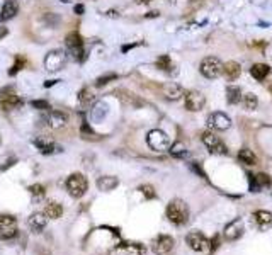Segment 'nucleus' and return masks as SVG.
Masks as SVG:
<instances>
[{
	"instance_id": "nucleus-1",
	"label": "nucleus",
	"mask_w": 272,
	"mask_h": 255,
	"mask_svg": "<svg viewBox=\"0 0 272 255\" xmlns=\"http://www.w3.org/2000/svg\"><path fill=\"white\" fill-rule=\"evenodd\" d=\"M167 218L170 223L182 227L189 221V206L182 201V199H172L167 204Z\"/></svg>"
},
{
	"instance_id": "nucleus-2",
	"label": "nucleus",
	"mask_w": 272,
	"mask_h": 255,
	"mask_svg": "<svg viewBox=\"0 0 272 255\" xmlns=\"http://www.w3.org/2000/svg\"><path fill=\"white\" fill-rule=\"evenodd\" d=\"M65 44H67V50H68L67 55H72L73 60L77 61L85 60L87 55H85V48H83V39L79 32L77 31L68 32L67 38H65Z\"/></svg>"
},
{
	"instance_id": "nucleus-3",
	"label": "nucleus",
	"mask_w": 272,
	"mask_h": 255,
	"mask_svg": "<svg viewBox=\"0 0 272 255\" xmlns=\"http://www.w3.org/2000/svg\"><path fill=\"white\" fill-rule=\"evenodd\" d=\"M65 187H67L68 194L72 196V198H82V196H85L87 189H89V182H87V177L83 175V173H72V175H68L67 182H65Z\"/></svg>"
},
{
	"instance_id": "nucleus-4",
	"label": "nucleus",
	"mask_w": 272,
	"mask_h": 255,
	"mask_svg": "<svg viewBox=\"0 0 272 255\" xmlns=\"http://www.w3.org/2000/svg\"><path fill=\"white\" fill-rule=\"evenodd\" d=\"M67 61H68L67 51H63V50H51V51H48L46 57H45V68L50 73H56V72H60V70L65 68Z\"/></svg>"
},
{
	"instance_id": "nucleus-5",
	"label": "nucleus",
	"mask_w": 272,
	"mask_h": 255,
	"mask_svg": "<svg viewBox=\"0 0 272 255\" xmlns=\"http://www.w3.org/2000/svg\"><path fill=\"white\" fill-rule=\"evenodd\" d=\"M146 143H148V146L153 151H165L170 148V138L162 129H152L146 135Z\"/></svg>"
},
{
	"instance_id": "nucleus-6",
	"label": "nucleus",
	"mask_w": 272,
	"mask_h": 255,
	"mask_svg": "<svg viewBox=\"0 0 272 255\" xmlns=\"http://www.w3.org/2000/svg\"><path fill=\"white\" fill-rule=\"evenodd\" d=\"M199 72L201 75L206 77V79L213 80V79H218L219 75L223 73V63L219 58H215V57H208L201 61L199 65Z\"/></svg>"
},
{
	"instance_id": "nucleus-7",
	"label": "nucleus",
	"mask_w": 272,
	"mask_h": 255,
	"mask_svg": "<svg viewBox=\"0 0 272 255\" xmlns=\"http://www.w3.org/2000/svg\"><path fill=\"white\" fill-rule=\"evenodd\" d=\"M39 121H41L45 128L58 129V128L65 126V124L68 123V114L67 113H61V111L48 109V111H45V114L39 117Z\"/></svg>"
},
{
	"instance_id": "nucleus-8",
	"label": "nucleus",
	"mask_w": 272,
	"mask_h": 255,
	"mask_svg": "<svg viewBox=\"0 0 272 255\" xmlns=\"http://www.w3.org/2000/svg\"><path fill=\"white\" fill-rule=\"evenodd\" d=\"M201 140H203V143L206 145V148L211 151L213 155H226L228 153L226 145L221 142V138H219V136L215 135V133L204 131L203 136H201Z\"/></svg>"
},
{
	"instance_id": "nucleus-9",
	"label": "nucleus",
	"mask_w": 272,
	"mask_h": 255,
	"mask_svg": "<svg viewBox=\"0 0 272 255\" xmlns=\"http://www.w3.org/2000/svg\"><path fill=\"white\" fill-rule=\"evenodd\" d=\"M184 104H186L187 111L199 113V111H203L206 106V97L199 90H189L184 94Z\"/></svg>"
},
{
	"instance_id": "nucleus-10",
	"label": "nucleus",
	"mask_w": 272,
	"mask_h": 255,
	"mask_svg": "<svg viewBox=\"0 0 272 255\" xmlns=\"http://www.w3.org/2000/svg\"><path fill=\"white\" fill-rule=\"evenodd\" d=\"M17 235V220L10 214H0V240H10Z\"/></svg>"
},
{
	"instance_id": "nucleus-11",
	"label": "nucleus",
	"mask_w": 272,
	"mask_h": 255,
	"mask_svg": "<svg viewBox=\"0 0 272 255\" xmlns=\"http://www.w3.org/2000/svg\"><path fill=\"white\" fill-rule=\"evenodd\" d=\"M23 104H24L23 99L14 92V88H3L0 92V106H2V109L14 111V109H19Z\"/></svg>"
},
{
	"instance_id": "nucleus-12",
	"label": "nucleus",
	"mask_w": 272,
	"mask_h": 255,
	"mask_svg": "<svg viewBox=\"0 0 272 255\" xmlns=\"http://www.w3.org/2000/svg\"><path fill=\"white\" fill-rule=\"evenodd\" d=\"M186 242L194 252H206L209 249V240L201 233V231H190L186 236Z\"/></svg>"
},
{
	"instance_id": "nucleus-13",
	"label": "nucleus",
	"mask_w": 272,
	"mask_h": 255,
	"mask_svg": "<svg viewBox=\"0 0 272 255\" xmlns=\"http://www.w3.org/2000/svg\"><path fill=\"white\" fill-rule=\"evenodd\" d=\"M174 243L175 242L170 235H159L152 242V250H153V254H157V255L168 254L172 249H174Z\"/></svg>"
},
{
	"instance_id": "nucleus-14",
	"label": "nucleus",
	"mask_w": 272,
	"mask_h": 255,
	"mask_svg": "<svg viewBox=\"0 0 272 255\" xmlns=\"http://www.w3.org/2000/svg\"><path fill=\"white\" fill-rule=\"evenodd\" d=\"M208 126L213 129H218V131H226V129L231 128V119L225 113H213L208 117Z\"/></svg>"
},
{
	"instance_id": "nucleus-15",
	"label": "nucleus",
	"mask_w": 272,
	"mask_h": 255,
	"mask_svg": "<svg viewBox=\"0 0 272 255\" xmlns=\"http://www.w3.org/2000/svg\"><path fill=\"white\" fill-rule=\"evenodd\" d=\"M244 233H245L244 221H242V220H233L231 223L226 225L225 231H223V236H225L228 242H235V240H238Z\"/></svg>"
},
{
	"instance_id": "nucleus-16",
	"label": "nucleus",
	"mask_w": 272,
	"mask_h": 255,
	"mask_svg": "<svg viewBox=\"0 0 272 255\" xmlns=\"http://www.w3.org/2000/svg\"><path fill=\"white\" fill-rule=\"evenodd\" d=\"M32 145L41 151L43 155H54V153H60V151L63 150L60 145H56V143L51 142V140H48V138H36L34 142H32Z\"/></svg>"
},
{
	"instance_id": "nucleus-17",
	"label": "nucleus",
	"mask_w": 272,
	"mask_h": 255,
	"mask_svg": "<svg viewBox=\"0 0 272 255\" xmlns=\"http://www.w3.org/2000/svg\"><path fill=\"white\" fill-rule=\"evenodd\" d=\"M250 191L252 192H259L264 187H269L271 186V177L267 173H250Z\"/></svg>"
},
{
	"instance_id": "nucleus-18",
	"label": "nucleus",
	"mask_w": 272,
	"mask_h": 255,
	"mask_svg": "<svg viewBox=\"0 0 272 255\" xmlns=\"http://www.w3.org/2000/svg\"><path fill=\"white\" fill-rule=\"evenodd\" d=\"M253 221H255L257 228L260 231H266L272 227V213L266 211V209H260V211L253 213Z\"/></svg>"
},
{
	"instance_id": "nucleus-19",
	"label": "nucleus",
	"mask_w": 272,
	"mask_h": 255,
	"mask_svg": "<svg viewBox=\"0 0 272 255\" xmlns=\"http://www.w3.org/2000/svg\"><path fill=\"white\" fill-rule=\"evenodd\" d=\"M19 12V2L17 0H7L2 5V12H0V21H10L17 16Z\"/></svg>"
},
{
	"instance_id": "nucleus-20",
	"label": "nucleus",
	"mask_w": 272,
	"mask_h": 255,
	"mask_svg": "<svg viewBox=\"0 0 272 255\" xmlns=\"http://www.w3.org/2000/svg\"><path fill=\"white\" fill-rule=\"evenodd\" d=\"M162 92H163V97L168 101H179L184 95V88L177 84H165L162 87Z\"/></svg>"
},
{
	"instance_id": "nucleus-21",
	"label": "nucleus",
	"mask_w": 272,
	"mask_h": 255,
	"mask_svg": "<svg viewBox=\"0 0 272 255\" xmlns=\"http://www.w3.org/2000/svg\"><path fill=\"white\" fill-rule=\"evenodd\" d=\"M46 223H48V218L43 213H34L29 218V228H31L34 233H41V231L45 230Z\"/></svg>"
},
{
	"instance_id": "nucleus-22",
	"label": "nucleus",
	"mask_w": 272,
	"mask_h": 255,
	"mask_svg": "<svg viewBox=\"0 0 272 255\" xmlns=\"http://www.w3.org/2000/svg\"><path fill=\"white\" fill-rule=\"evenodd\" d=\"M240 73H242V68L237 61H228V63L223 65V75H225L226 80H230V82L237 80L238 77H240Z\"/></svg>"
},
{
	"instance_id": "nucleus-23",
	"label": "nucleus",
	"mask_w": 272,
	"mask_h": 255,
	"mask_svg": "<svg viewBox=\"0 0 272 255\" xmlns=\"http://www.w3.org/2000/svg\"><path fill=\"white\" fill-rule=\"evenodd\" d=\"M119 186V179L114 175H102L97 179V187L99 191H112L114 187Z\"/></svg>"
},
{
	"instance_id": "nucleus-24",
	"label": "nucleus",
	"mask_w": 272,
	"mask_h": 255,
	"mask_svg": "<svg viewBox=\"0 0 272 255\" xmlns=\"http://www.w3.org/2000/svg\"><path fill=\"white\" fill-rule=\"evenodd\" d=\"M43 214H45L46 218H50V220H58V218L63 214V206H61L60 202H56V201H51V202H48L46 204Z\"/></svg>"
},
{
	"instance_id": "nucleus-25",
	"label": "nucleus",
	"mask_w": 272,
	"mask_h": 255,
	"mask_svg": "<svg viewBox=\"0 0 272 255\" xmlns=\"http://www.w3.org/2000/svg\"><path fill=\"white\" fill-rule=\"evenodd\" d=\"M242 95H244V92H242V88L237 87V85H230V87L226 88V101H228V104H240Z\"/></svg>"
},
{
	"instance_id": "nucleus-26",
	"label": "nucleus",
	"mask_w": 272,
	"mask_h": 255,
	"mask_svg": "<svg viewBox=\"0 0 272 255\" xmlns=\"http://www.w3.org/2000/svg\"><path fill=\"white\" fill-rule=\"evenodd\" d=\"M250 73H252V77L255 80H264L271 73V68L266 63H255L250 68Z\"/></svg>"
},
{
	"instance_id": "nucleus-27",
	"label": "nucleus",
	"mask_w": 272,
	"mask_h": 255,
	"mask_svg": "<svg viewBox=\"0 0 272 255\" xmlns=\"http://www.w3.org/2000/svg\"><path fill=\"white\" fill-rule=\"evenodd\" d=\"M121 252H123V255H143L145 247L141 243H123Z\"/></svg>"
},
{
	"instance_id": "nucleus-28",
	"label": "nucleus",
	"mask_w": 272,
	"mask_h": 255,
	"mask_svg": "<svg viewBox=\"0 0 272 255\" xmlns=\"http://www.w3.org/2000/svg\"><path fill=\"white\" fill-rule=\"evenodd\" d=\"M240 102H242V106H244L245 111H255L257 107H259V101H257L255 94H252V92L242 95V101Z\"/></svg>"
},
{
	"instance_id": "nucleus-29",
	"label": "nucleus",
	"mask_w": 272,
	"mask_h": 255,
	"mask_svg": "<svg viewBox=\"0 0 272 255\" xmlns=\"http://www.w3.org/2000/svg\"><path fill=\"white\" fill-rule=\"evenodd\" d=\"M238 160L245 165H255L257 164V157L250 148H242L238 151Z\"/></svg>"
},
{
	"instance_id": "nucleus-30",
	"label": "nucleus",
	"mask_w": 272,
	"mask_h": 255,
	"mask_svg": "<svg viewBox=\"0 0 272 255\" xmlns=\"http://www.w3.org/2000/svg\"><path fill=\"white\" fill-rule=\"evenodd\" d=\"M94 101H95V95H94V92L90 90V87H83L82 90L79 92V102L83 107H89Z\"/></svg>"
},
{
	"instance_id": "nucleus-31",
	"label": "nucleus",
	"mask_w": 272,
	"mask_h": 255,
	"mask_svg": "<svg viewBox=\"0 0 272 255\" xmlns=\"http://www.w3.org/2000/svg\"><path fill=\"white\" fill-rule=\"evenodd\" d=\"M168 151H170V155L175 158H184L187 155V148L182 142H177V143H174V145H170Z\"/></svg>"
},
{
	"instance_id": "nucleus-32",
	"label": "nucleus",
	"mask_w": 272,
	"mask_h": 255,
	"mask_svg": "<svg viewBox=\"0 0 272 255\" xmlns=\"http://www.w3.org/2000/svg\"><path fill=\"white\" fill-rule=\"evenodd\" d=\"M106 114H108V104H106V102H97L94 109H92V119L101 121Z\"/></svg>"
},
{
	"instance_id": "nucleus-33",
	"label": "nucleus",
	"mask_w": 272,
	"mask_h": 255,
	"mask_svg": "<svg viewBox=\"0 0 272 255\" xmlns=\"http://www.w3.org/2000/svg\"><path fill=\"white\" fill-rule=\"evenodd\" d=\"M157 68H159V70H163V72H167V73H172L174 63H172V60L167 57V55H162L159 60H157Z\"/></svg>"
},
{
	"instance_id": "nucleus-34",
	"label": "nucleus",
	"mask_w": 272,
	"mask_h": 255,
	"mask_svg": "<svg viewBox=\"0 0 272 255\" xmlns=\"http://www.w3.org/2000/svg\"><path fill=\"white\" fill-rule=\"evenodd\" d=\"M116 94L119 95V99L124 102V104H139L138 99H136L133 94H130V92H126V90H117Z\"/></svg>"
},
{
	"instance_id": "nucleus-35",
	"label": "nucleus",
	"mask_w": 272,
	"mask_h": 255,
	"mask_svg": "<svg viewBox=\"0 0 272 255\" xmlns=\"http://www.w3.org/2000/svg\"><path fill=\"white\" fill-rule=\"evenodd\" d=\"M116 79H117L116 73H106V75L99 77L97 82H95V85H97V87H102V85L109 84V82H111V80H116Z\"/></svg>"
},
{
	"instance_id": "nucleus-36",
	"label": "nucleus",
	"mask_w": 272,
	"mask_h": 255,
	"mask_svg": "<svg viewBox=\"0 0 272 255\" xmlns=\"http://www.w3.org/2000/svg\"><path fill=\"white\" fill-rule=\"evenodd\" d=\"M82 136H83V138H85V140H99V136L97 135H95V133L94 131H92V129L89 128V124H87V123H83L82 124Z\"/></svg>"
},
{
	"instance_id": "nucleus-37",
	"label": "nucleus",
	"mask_w": 272,
	"mask_h": 255,
	"mask_svg": "<svg viewBox=\"0 0 272 255\" xmlns=\"http://www.w3.org/2000/svg\"><path fill=\"white\" fill-rule=\"evenodd\" d=\"M139 191L143 192V196H145L146 199H153V198L157 196L155 191H153V187L148 186V184H146V186H141V187H139Z\"/></svg>"
},
{
	"instance_id": "nucleus-38",
	"label": "nucleus",
	"mask_w": 272,
	"mask_h": 255,
	"mask_svg": "<svg viewBox=\"0 0 272 255\" xmlns=\"http://www.w3.org/2000/svg\"><path fill=\"white\" fill-rule=\"evenodd\" d=\"M29 192H31L32 196H38V198H41V196H45V187H43L41 184H34V186L29 187Z\"/></svg>"
},
{
	"instance_id": "nucleus-39",
	"label": "nucleus",
	"mask_w": 272,
	"mask_h": 255,
	"mask_svg": "<svg viewBox=\"0 0 272 255\" xmlns=\"http://www.w3.org/2000/svg\"><path fill=\"white\" fill-rule=\"evenodd\" d=\"M21 66H24V58H21V57H17V60H16V65L12 66V70H10V75H16L17 72L21 70Z\"/></svg>"
},
{
	"instance_id": "nucleus-40",
	"label": "nucleus",
	"mask_w": 272,
	"mask_h": 255,
	"mask_svg": "<svg viewBox=\"0 0 272 255\" xmlns=\"http://www.w3.org/2000/svg\"><path fill=\"white\" fill-rule=\"evenodd\" d=\"M32 106L34 107H38V109H43V111H48V109H51L50 104L45 101H32Z\"/></svg>"
},
{
	"instance_id": "nucleus-41",
	"label": "nucleus",
	"mask_w": 272,
	"mask_h": 255,
	"mask_svg": "<svg viewBox=\"0 0 272 255\" xmlns=\"http://www.w3.org/2000/svg\"><path fill=\"white\" fill-rule=\"evenodd\" d=\"M209 249H211V252H215L216 250V247H219V236H215V240H213V242H209Z\"/></svg>"
},
{
	"instance_id": "nucleus-42",
	"label": "nucleus",
	"mask_w": 272,
	"mask_h": 255,
	"mask_svg": "<svg viewBox=\"0 0 272 255\" xmlns=\"http://www.w3.org/2000/svg\"><path fill=\"white\" fill-rule=\"evenodd\" d=\"M7 34V29L3 28V24H2V21H0V38H3V36Z\"/></svg>"
},
{
	"instance_id": "nucleus-43",
	"label": "nucleus",
	"mask_w": 272,
	"mask_h": 255,
	"mask_svg": "<svg viewBox=\"0 0 272 255\" xmlns=\"http://www.w3.org/2000/svg\"><path fill=\"white\" fill-rule=\"evenodd\" d=\"M75 12L82 14L83 12V5H75Z\"/></svg>"
},
{
	"instance_id": "nucleus-44",
	"label": "nucleus",
	"mask_w": 272,
	"mask_h": 255,
	"mask_svg": "<svg viewBox=\"0 0 272 255\" xmlns=\"http://www.w3.org/2000/svg\"><path fill=\"white\" fill-rule=\"evenodd\" d=\"M150 0H138V3H148Z\"/></svg>"
},
{
	"instance_id": "nucleus-45",
	"label": "nucleus",
	"mask_w": 272,
	"mask_h": 255,
	"mask_svg": "<svg viewBox=\"0 0 272 255\" xmlns=\"http://www.w3.org/2000/svg\"><path fill=\"white\" fill-rule=\"evenodd\" d=\"M7 2V0H0V7H2L3 5V3H5Z\"/></svg>"
},
{
	"instance_id": "nucleus-46",
	"label": "nucleus",
	"mask_w": 272,
	"mask_h": 255,
	"mask_svg": "<svg viewBox=\"0 0 272 255\" xmlns=\"http://www.w3.org/2000/svg\"><path fill=\"white\" fill-rule=\"evenodd\" d=\"M168 2H175V0H168Z\"/></svg>"
},
{
	"instance_id": "nucleus-47",
	"label": "nucleus",
	"mask_w": 272,
	"mask_h": 255,
	"mask_svg": "<svg viewBox=\"0 0 272 255\" xmlns=\"http://www.w3.org/2000/svg\"><path fill=\"white\" fill-rule=\"evenodd\" d=\"M190 2H197V0H190Z\"/></svg>"
}]
</instances>
